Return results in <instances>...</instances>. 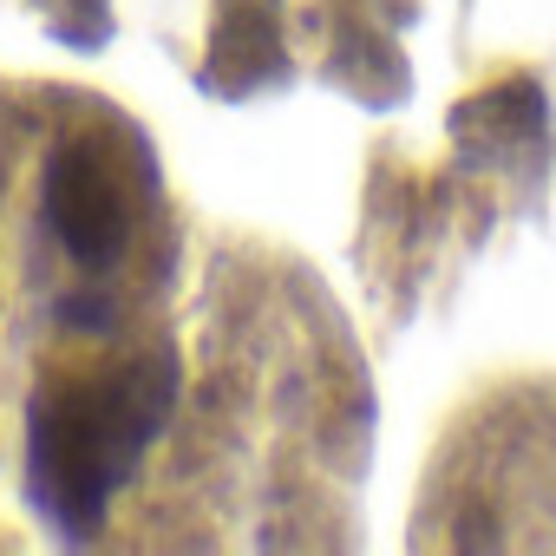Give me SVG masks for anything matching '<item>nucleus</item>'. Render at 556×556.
Listing matches in <instances>:
<instances>
[{
  "mask_svg": "<svg viewBox=\"0 0 556 556\" xmlns=\"http://www.w3.org/2000/svg\"><path fill=\"white\" fill-rule=\"evenodd\" d=\"M164 361H118L99 374H66L34 400L27 419V484L60 530H99L112 491L138 471L151 432L170 413Z\"/></svg>",
  "mask_w": 556,
  "mask_h": 556,
  "instance_id": "nucleus-1",
  "label": "nucleus"
},
{
  "mask_svg": "<svg viewBox=\"0 0 556 556\" xmlns=\"http://www.w3.org/2000/svg\"><path fill=\"white\" fill-rule=\"evenodd\" d=\"M40 210H47V229L53 242L86 268V275H112L131 249V229H138V190H131V170L112 157L105 138L79 131L66 144H53L47 170H40Z\"/></svg>",
  "mask_w": 556,
  "mask_h": 556,
  "instance_id": "nucleus-2",
  "label": "nucleus"
}]
</instances>
